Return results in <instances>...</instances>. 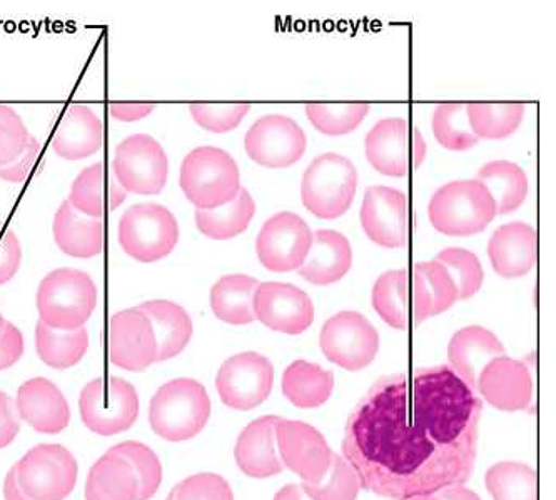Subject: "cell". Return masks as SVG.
I'll use <instances>...</instances> for the list:
<instances>
[{"label":"cell","instance_id":"obj_36","mask_svg":"<svg viewBox=\"0 0 556 500\" xmlns=\"http://www.w3.org/2000/svg\"><path fill=\"white\" fill-rule=\"evenodd\" d=\"M36 349L40 360L49 368L64 371L84 359L89 349V334L86 328L58 331L39 321L36 325Z\"/></svg>","mask_w":556,"mask_h":500},{"label":"cell","instance_id":"obj_34","mask_svg":"<svg viewBox=\"0 0 556 500\" xmlns=\"http://www.w3.org/2000/svg\"><path fill=\"white\" fill-rule=\"evenodd\" d=\"M256 214V204L248 189L241 188L235 201L217 209H195L199 232L214 241H229L247 231Z\"/></svg>","mask_w":556,"mask_h":500},{"label":"cell","instance_id":"obj_55","mask_svg":"<svg viewBox=\"0 0 556 500\" xmlns=\"http://www.w3.org/2000/svg\"><path fill=\"white\" fill-rule=\"evenodd\" d=\"M275 500H313L304 493L298 484H288L275 496Z\"/></svg>","mask_w":556,"mask_h":500},{"label":"cell","instance_id":"obj_7","mask_svg":"<svg viewBox=\"0 0 556 500\" xmlns=\"http://www.w3.org/2000/svg\"><path fill=\"white\" fill-rule=\"evenodd\" d=\"M79 411L89 431L102 437L117 436L138 421V390L116 375L94 379L80 393Z\"/></svg>","mask_w":556,"mask_h":500},{"label":"cell","instance_id":"obj_17","mask_svg":"<svg viewBox=\"0 0 556 500\" xmlns=\"http://www.w3.org/2000/svg\"><path fill=\"white\" fill-rule=\"evenodd\" d=\"M306 145V133L300 124L281 114L261 117L244 138L251 161L268 169H286L300 163Z\"/></svg>","mask_w":556,"mask_h":500},{"label":"cell","instance_id":"obj_9","mask_svg":"<svg viewBox=\"0 0 556 500\" xmlns=\"http://www.w3.org/2000/svg\"><path fill=\"white\" fill-rule=\"evenodd\" d=\"M366 158L372 169L388 177H405L427 157V142L418 127L390 117L376 124L365 139Z\"/></svg>","mask_w":556,"mask_h":500},{"label":"cell","instance_id":"obj_40","mask_svg":"<svg viewBox=\"0 0 556 500\" xmlns=\"http://www.w3.org/2000/svg\"><path fill=\"white\" fill-rule=\"evenodd\" d=\"M301 489L313 500H356L362 484L346 459L332 453L331 467L319 483H303Z\"/></svg>","mask_w":556,"mask_h":500},{"label":"cell","instance_id":"obj_44","mask_svg":"<svg viewBox=\"0 0 556 500\" xmlns=\"http://www.w3.org/2000/svg\"><path fill=\"white\" fill-rule=\"evenodd\" d=\"M415 270L427 284L431 297V317L448 310L458 300V291L448 270L437 260L415 264Z\"/></svg>","mask_w":556,"mask_h":500},{"label":"cell","instance_id":"obj_12","mask_svg":"<svg viewBox=\"0 0 556 500\" xmlns=\"http://www.w3.org/2000/svg\"><path fill=\"white\" fill-rule=\"evenodd\" d=\"M113 174L127 194L157 195L166 188L169 161L160 142L148 133H136L117 145Z\"/></svg>","mask_w":556,"mask_h":500},{"label":"cell","instance_id":"obj_19","mask_svg":"<svg viewBox=\"0 0 556 500\" xmlns=\"http://www.w3.org/2000/svg\"><path fill=\"white\" fill-rule=\"evenodd\" d=\"M254 316L282 334L298 335L315 322V306L306 292L288 282H263L254 294Z\"/></svg>","mask_w":556,"mask_h":500},{"label":"cell","instance_id":"obj_37","mask_svg":"<svg viewBox=\"0 0 556 500\" xmlns=\"http://www.w3.org/2000/svg\"><path fill=\"white\" fill-rule=\"evenodd\" d=\"M525 107L520 102L511 104H466V116L471 132L478 139L502 141L517 132L523 123Z\"/></svg>","mask_w":556,"mask_h":500},{"label":"cell","instance_id":"obj_29","mask_svg":"<svg viewBox=\"0 0 556 500\" xmlns=\"http://www.w3.org/2000/svg\"><path fill=\"white\" fill-rule=\"evenodd\" d=\"M126 198L127 192L108 172L104 163H98L86 167L76 177L67 201L84 216L102 219L105 214L113 213L124 204Z\"/></svg>","mask_w":556,"mask_h":500},{"label":"cell","instance_id":"obj_50","mask_svg":"<svg viewBox=\"0 0 556 500\" xmlns=\"http://www.w3.org/2000/svg\"><path fill=\"white\" fill-rule=\"evenodd\" d=\"M24 354V337L12 322H5L0 332V371L12 368Z\"/></svg>","mask_w":556,"mask_h":500},{"label":"cell","instance_id":"obj_54","mask_svg":"<svg viewBox=\"0 0 556 500\" xmlns=\"http://www.w3.org/2000/svg\"><path fill=\"white\" fill-rule=\"evenodd\" d=\"M438 500H481L473 490L466 489V487L455 486L448 489L441 490L437 493Z\"/></svg>","mask_w":556,"mask_h":500},{"label":"cell","instance_id":"obj_24","mask_svg":"<svg viewBox=\"0 0 556 500\" xmlns=\"http://www.w3.org/2000/svg\"><path fill=\"white\" fill-rule=\"evenodd\" d=\"M276 415H264L251 422L239 434L235 447L238 467L254 479L281 474L282 464L276 450Z\"/></svg>","mask_w":556,"mask_h":500},{"label":"cell","instance_id":"obj_43","mask_svg":"<svg viewBox=\"0 0 556 500\" xmlns=\"http://www.w3.org/2000/svg\"><path fill=\"white\" fill-rule=\"evenodd\" d=\"M434 260L452 275L458 291V300L470 299L483 285V267L480 259L470 251L459 247L444 248Z\"/></svg>","mask_w":556,"mask_h":500},{"label":"cell","instance_id":"obj_48","mask_svg":"<svg viewBox=\"0 0 556 500\" xmlns=\"http://www.w3.org/2000/svg\"><path fill=\"white\" fill-rule=\"evenodd\" d=\"M21 262L22 247L17 235L8 227L0 226V285L15 278Z\"/></svg>","mask_w":556,"mask_h":500},{"label":"cell","instance_id":"obj_25","mask_svg":"<svg viewBox=\"0 0 556 500\" xmlns=\"http://www.w3.org/2000/svg\"><path fill=\"white\" fill-rule=\"evenodd\" d=\"M502 356H505V347L500 338L480 325H470L456 332L448 346L452 371L471 390H477L478 377L484 366Z\"/></svg>","mask_w":556,"mask_h":500},{"label":"cell","instance_id":"obj_2","mask_svg":"<svg viewBox=\"0 0 556 500\" xmlns=\"http://www.w3.org/2000/svg\"><path fill=\"white\" fill-rule=\"evenodd\" d=\"M211 399L206 387L194 379H174L152 397L149 424L152 431L169 443L192 439L206 427Z\"/></svg>","mask_w":556,"mask_h":500},{"label":"cell","instance_id":"obj_21","mask_svg":"<svg viewBox=\"0 0 556 500\" xmlns=\"http://www.w3.org/2000/svg\"><path fill=\"white\" fill-rule=\"evenodd\" d=\"M477 390L500 411H525L533 397L530 369L520 360L496 357L480 372Z\"/></svg>","mask_w":556,"mask_h":500},{"label":"cell","instance_id":"obj_14","mask_svg":"<svg viewBox=\"0 0 556 500\" xmlns=\"http://www.w3.org/2000/svg\"><path fill=\"white\" fill-rule=\"evenodd\" d=\"M362 227L375 244L387 248L406 247L415 229L409 198L397 189L372 185L363 198Z\"/></svg>","mask_w":556,"mask_h":500},{"label":"cell","instance_id":"obj_56","mask_svg":"<svg viewBox=\"0 0 556 500\" xmlns=\"http://www.w3.org/2000/svg\"><path fill=\"white\" fill-rule=\"evenodd\" d=\"M409 500H438L437 497L430 496V497H415V499Z\"/></svg>","mask_w":556,"mask_h":500},{"label":"cell","instance_id":"obj_38","mask_svg":"<svg viewBox=\"0 0 556 500\" xmlns=\"http://www.w3.org/2000/svg\"><path fill=\"white\" fill-rule=\"evenodd\" d=\"M486 487L495 500H539V475L520 462H500L490 467Z\"/></svg>","mask_w":556,"mask_h":500},{"label":"cell","instance_id":"obj_57","mask_svg":"<svg viewBox=\"0 0 556 500\" xmlns=\"http://www.w3.org/2000/svg\"><path fill=\"white\" fill-rule=\"evenodd\" d=\"M5 321L4 317H2V313H0V332H2V329H4Z\"/></svg>","mask_w":556,"mask_h":500},{"label":"cell","instance_id":"obj_45","mask_svg":"<svg viewBox=\"0 0 556 500\" xmlns=\"http://www.w3.org/2000/svg\"><path fill=\"white\" fill-rule=\"evenodd\" d=\"M250 104H191L192 119L207 132L226 133L235 130L250 112Z\"/></svg>","mask_w":556,"mask_h":500},{"label":"cell","instance_id":"obj_8","mask_svg":"<svg viewBox=\"0 0 556 500\" xmlns=\"http://www.w3.org/2000/svg\"><path fill=\"white\" fill-rule=\"evenodd\" d=\"M179 241V223L161 204H138L129 207L119 220V244L124 253L138 262L163 260Z\"/></svg>","mask_w":556,"mask_h":500},{"label":"cell","instance_id":"obj_18","mask_svg":"<svg viewBox=\"0 0 556 500\" xmlns=\"http://www.w3.org/2000/svg\"><path fill=\"white\" fill-rule=\"evenodd\" d=\"M276 446L281 464L300 475L303 483H319L331 467L332 450L313 425L279 418Z\"/></svg>","mask_w":556,"mask_h":500},{"label":"cell","instance_id":"obj_42","mask_svg":"<svg viewBox=\"0 0 556 500\" xmlns=\"http://www.w3.org/2000/svg\"><path fill=\"white\" fill-rule=\"evenodd\" d=\"M109 452L117 453L135 469L139 479V500L152 499L163 483V465L154 450L146 444L126 440L111 447Z\"/></svg>","mask_w":556,"mask_h":500},{"label":"cell","instance_id":"obj_15","mask_svg":"<svg viewBox=\"0 0 556 500\" xmlns=\"http://www.w3.org/2000/svg\"><path fill=\"white\" fill-rule=\"evenodd\" d=\"M275 368L268 357L242 352L220 366L216 389L220 400L236 411H253L271 396Z\"/></svg>","mask_w":556,"mask_h":500},{"label":"cell","instance_id":"obj_49","mask_svg":"<svg viewBox=\"0 0 556 500\" xmlns=\"http://www.w3.org/2000/svg\"><path fill=\"white\" fill-rule=\"evenodd\" d=\"M39 151V142L30 136L26 151L22 152L14 163L0 167V179L8 180V182H24L29 177V174L33 172L34 166H36Z\"/></svg>","mask_w":556,"mask_h":500},{"label":"cell","instance_id":"obj_6","mask_svg":"<svg viewBox=\"0 0 556 500\" xmlns=\"http://www.w3.org/2000/svg\"><path fill=\"white\" fill-rule=\"evenodd\" d=\"M358 188V170L350 158L328 152L304 170L301 201L318 219L332 220L350 210Z\"/></svg>","mask_w":556,"mask_h":500},{"label":"cell","instance_id":"obj_20","mask_svg":"<svg viewBox=\"0 0 556 500\" xmlns=\"http://www.w3.org/2000/svg\"><path fill=\"white\" fill-rule=\"evenodd\" d=\"M109 357L117 368L142 372L157 362V343L149 317L139 307L111 317Z\"/></svg>","mask_w":556,"mask_h":500},{"label":"cell","instance_id":"obj_28","mask_svg":"<svg viewBox=\"0 0 556 500\" xmlns=\"http://www.w3.org/2000/svg\"><path fill=\"white\" fill-rule=\"evenodd\" d=\"M54 241L65 256L76 259H92L104 251V222L87 217L64 201L55 213L52 223Z\"/></svg>","mask_w":556,"mask_h":500},{"label":"cell","instance_id":"obj_46","mask_svg":"<svg viewBox=\"0 0 556 500\" xmlns=\"http://www.w3.org/2000/svg\"><path fill=\"white\" fill-rule=\"evenodd\" d=\"M30 133L11 105L0 104V167L9 166L26 151Z\"/></svg>","mask_w":556,"mask_h":500},{"label":"cell","instance_id":"obj_13","mask_svg":"<svg viewBox=\"0 0 556 500\" xmlns=\"http://www.w3.org/2000/svg\"><path fill=\"white\" fill-rule=\"evenodd\" d=\"M319 346L329 362L346 371L368 368L380 349V335L358 312H340L323 325Z\"/></svg>","mask_w":556,"mask_h":500},{"label":"cell","instance_id":"obj_52","mask_svg":"<svg viewBox=\"0 0 556 500\" xmlns=\"http://www.w3.org/2000/svg\"><path fill=\"white\" fill-rule=\"evenodd\" d=\"M155 104H111L109 111L114 119L123 123H138L154 112Z\"/></svg>","mask_w":556,"mask_h":500},{"label":"cell","instance_id":"obj_1","mask_svg":"<svg viewBox=\"0 0 556 500\" xmlns=\"http://www.w3.org/2000/svg\"><path fill=\"white\" fill-rule=\"evenodd\" d=\"M483 403L452 368L381 377L348 419L343 453L363 489L437 496L473 475Z\"/></svg>","mask_w":556,"mask_h":500},{"label":"cell","instance_id":"obj_58","mask_svg":"<svg viewBox=\"0 0 556 500\" xmlns=\"http://www.w3.org/2000/svg\"><path fill=\"white\" fill-rule=\"evenodd\" d=\"M166 500H174V493H173V490H170V493L169 496H167V499Z\"/></svg>","mask_w":556,"mask_h":500},{"label":"cell","instance_id":"obj_3","mask_svg":"<svg viewBox=\"0 0 556 500\" xmlns=\"http://www.w3.org/2000/svg\"><path fill=\"white\" fill-rule=\"evenodd\" d=\"M36 304L43 324L58 331H77L98 307V287L83 270L62 267L42 279Z\"/></svg>","mask_w":556,"mask_h":500},{"label":"cell","instance_id":"obj_41","mask_svg":"<svg viewBox=\"0 0 556 500\" xmlns=\"http://www.w3.org/2000/svg\"><path fill=\"white\" fill-rule=\"evenodd\" d=\"M369 114V104H307L306 116L325 136H346L358 129Z\"/></svg>","mask_w":556,"mask_h":500},{"label":"cell","instance_id":"obj_26","mask_svg":"<svg viewBox=\"0 0 556 500\" xmlns=\"http://www.w3.org/2000/svg\"><path fill=\"white\" fill-rule=\"evenodd\" d=\"M104 124L101 117L84 104H73L65 111L52 139V149L65 161H83L101 151Z\"/></svg>","mask_w":556,"mask_h":500},{"label":"cell","instance_id":"obj_30","mask_svg":"<svg viewBox=\"0 0 556 500\" xmlns=\"http://www.w3.org/2000/svg\"><path fill=\"white\" fill-rule=\"evenodd\" d=\"M139 309L149 317L157 343V362L179 356L192 337V319L185 307L170 300H149Z\"/></svg>","mask_w":556,"mask_h":500},{"label":"cell","instance_id":"obj_33","mask_svg":"<svg viewBox=\"0 0 556 500\" xmlns=\"http://www.w3.org/2000/svg\"><path fill=\"white\" fill-rule=\"evenodd\" d=\"M334 374L325 371L318 363L296 360L286 368L281 389L286 399L300 409H315L331 396Z\"/></svg>","mask_w":556,"mask_h":500},{"label":"cell","instance_id":"obj_32","mask_svg":"<svg viewBox=\"0 0 556 500\" xmlns=\"http://www.w3.org/2000/svg\"><path fill=\"white\" fill-rule=\"evenodd\" d=\"M260 282L250 275L231 274L220 278L211 289V309L219 321L247 325L256 321L254 294Z\"/></svg>","mask_w":556,"mask_h":500},{"label":"cell","instance_id":"obj_53","mask_svg":"<svg viewBox=\"0 0 556 500\" xmlns=\"http://www.w3.org/2000/svg\"><path fill=\"white\" fill-rule=\"evenodd\" d=\"M4 497L5 500H33L24 492L21 484H18L17 472H15L14 465H12L11 471L5 475Z\"/></svg>","mask_w":556,"mask_h":500},{"label":"cell","instance_id":"obj_27","mask_svg":"<svg viewBox=\"0 0 556 500\" xmlns=\"http://www.w3.org/2000/svg\"><path fill=\"white\" fill-rule=\"evenodd\" d=\"M353 248L341 232L319 229L313 232V244L300 272L309 284L331 285L350 272Z\"/></svg>","mask_w":556,"mask_h":500},{"label":"cell","instance_id":"obj_5","mask_svg":"<svg viewBox=\"0 0 556 500\" xmlns=\"http://www.w3.org/2000/svg\"><path fill=\"white\" fill-rule=\"evenodd\" d=\"M428 216L441 234L470 238L493 222L496 204L480 180H455L434 192Z\"/></svg>","mask_w":556,"mask_h":500},{"label":"cell","instance_id":"obj_4","mask_svg":"<svg viewBox=\"0 0 556 500\" xmlns=\"http://www.w3.org/2000/svg\"><path fill=\"white\" fill-rule=\"evenodd\" d=\"M179 184L195 209H217L235 201L241 191V174L229 152L204 145L186 155Z\"/></svg>","mask_w":556,"mask_h":500},{"label":"cell","instance_id":"obj_23","mask_svg":"<svg viewBox=\"0 0 556 500\" xmlns=\"http://www.w3.org/2000/svg\"><path fill=\"white\" fill-rule=\"evenodd\" d=\"M488 257L502 278H525L539 260V234L525 222L505 223L488 242Z\"/></svg>","mask_w":556,"mask_h":500},{"label":"cell","instance_id":"obj_39","mask_svg":"<svg viewBox=\"0 0 556 500\" xmlns=\"http://www.w3.org/2000/svg\"><path fill=\"white\" fill-rule=\"evenodd\" d=\"M433 133L438 144L448 151L463 152L475 148L480 139L471 132L466 104H440L434 108Z\"/></svg>","mask_w":556,"mask_h":500},{"label":"cell","instance_id":"obj_11","mask_svg":"<svg viewBox=\"0 0 556 500\" xmlns=\"http://www.w3.org/2000/svg\"><path fill=\"white\" fill-rule=\"evenodd\" d=\"M371 299L381 319L400 331L431 317L430 292L415 267L384 272L372 287Z\"/></svg>","mask_w":556,"mask_h":500},{"label":"cell","instance_id":"obj_47","mask_svg":"<svg viewBox=\"0 0 556 500\" xmlns=\"http://www.w3.org/2000/svg\"><path fill=\"white\" fill-rule=\"evenodd\" d=\"M174 500H235L231 486L217 474H195L177 484Z\"/></svg>","mask_w":556,"mask_h":500},{"label":"cell","instance_id":"obj_31","mask_svg":"<svg viewBox=\"0 0 556 500\" xmlns=\"http://www.w3.org/2000/svg\"><path fill=\"white\" fill-rule=\"evenodd\" d=\"M86 500H139L138 474L126 459L108 450L87 475Z\"/></svg>","mask_w":556,"mask_h":500},{"label":"cell","instance_id":"obj_35","mask_svg":"<svg viewBox=\"0 0 556 500\" xmlns=\"http://www.w3.org/2000/svg\"><path fill=\"white\" fill-rule=\"evenodd\" d=\"M488 189L496 204V214L515 213L523 206L528 195V177L518 164L493 161L478 170V179Z\"/></svg>","mask_w":556,"mask_h":500},{"label":"cell","instance_id":"obj_16","mask_svg":"<svg viewBox=\"0 0 556 500\" xmlns=\"http://www.w3.org/2000/svg\"><path fill=\"white\" fill-rule=\"evenodd\" d=\"M311 244L313 232L303 217L294 213H278L261 227L256 238L257 259L271 272H293L303 266Z\"/></svg>","mask_w":556,"mask_h":500},{"label":"cell","instance_id":"obj_51","mask_svg":"<svg viewBox=\"0 0 556 500\" xmlns=\"http://www.w3.org/2000/svg\"><path fill=\"white\" fill-rule=\"evenodd\" d=\"M21 431L17 406L9 394L0 390V449L11 446Z\"/></svg>","mask_w":556,"mask_h":500},{"label":"cell","instance_id":"obj_10","mask_svg":"<svg viewBox=\"0 0 556 500\" xmlns=\"http://www.w3.org/2000/svg\"><path fill=\"white\" fill-rule=\"evenodd\" d=\"M18 484L33 500H64L73 493L79 465L59 444H40L14 465Z\"/></svg>","mask_w":556,"mask_h":500},{"label":"cell","instance_id":"obj_22","mask_svg":"<svg viewBox=\"0 0 556 500\" xmlns=\"http://www.w3.org/2000/svg\"><path fill=\"white\" fill-rule=\"evenodd\" d=\"M18 418L40 434H59L71 422V407L58 385L49 379L36 377L18 387Z\"/></svg>","mask_w":556,"mask_h":500}]
</instances>
